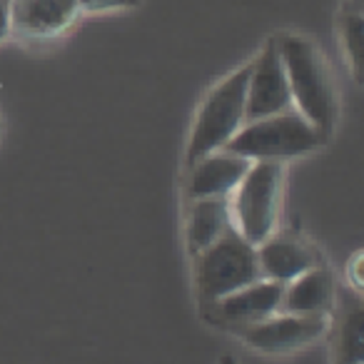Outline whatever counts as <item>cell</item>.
<instances>
[{
    "label": "cell",
    "mask_w": 364,
    "mask_h": 364,
    "mask_svg": "<svg viewBox=\"0 0 364 364\" xmlns=\"http://www.w3.org/2000/svg\"><path fill=\"white\" fill-rule=\"evenodd\" d=\"M282 58L292 105L327 140L337 122V90L327 60L309 38L297 33L274 36Z\"/></svg>",
    "instance_id": "1"
},
{
    "label": "cell",
    "mask_w": 364,
    "mask_h": 364,
    "mask_svg": "<svg viewBox=\"0 0 364 364\" xmlns=\"http://www.w3.org/2000/svg\"><path fill=\"white\" fill-rule=\"evenodd\" d=\"M247 77L250 63L230 73L225 80H220L213 90L205 95L203 105L198 107V115L190 127L188 147H185V167L195 160L210 155L215 150H223L240 127L247 122Z\"/></svg>",
    "instance_id": "2"
},
{
    "label": "cell",
    "mask_w": 364,
    "mask_h": 364,
    "mask_svg": "<svg viewBox=\"0 0 364 364\" xmlns=\"http://www.w3.org/2000/svg\"><path fill=\"white\" fill-rule=\"evenodd\" d=\"M324 137L299 115L297 110H282L257 120H247L225 150L237 152L247 160L289 162L324 145Z\"/></svg>",
    "instance_id": "3"
},
{
    "label": "cell",
    "mask_w": 364,
    "mask_h": 364,
    "mask_svg": "<svg viewBox=\"0 0 364 364\" xmlns=\"http://www.w3.org/2000/svg\"><path fill=\"white\" fill-rule=\"evenodd\" d=\"M195 259V294L198 304H213L215 299L225 294L237 292L245 284H252L262 279L257 264V250L250 245L237 228H230L215 240L203 252L193 255Z\"/></svg>",
    "instance_id": "4"
},
{
    "label": "cell",
    "mask_w": 364,
    "mask_h": 364,
    "mask_svg": "<svg viewBox=\"0 0 364 364\" xmlns=\"http://www.w3.org/2000/svg\"><path fill=\"white\" fill-rule=\"evenodd\" d=\"M284 190V165L269 160H255L247 175L235 190L232 220L237 232L250 245H262L277 230L279 205Z\"/></svg>",
    "instance_id": "5"
},
{
    "label": "cell",
    "mask_w": 364,
    "mask_h": 364,
    "mask_svg": "<svg viewBox=\"0 0 364 364\" xmlns=\"http://www.w3.org/2000/svg\"><path fill=\"white\" fill-rule=\"evenodd\" d=\"M327 327L329 314H297L279 309L259 322L240 327L237 334L245 347L259 354H292L327 337Z\"/></svg>",
    "instance_id": "6"
},
{
    "label": "cell",
    "mask_w": 364,
    "mask_h": 364,
    "mask_svg": "<svg viewBox=\"0 0 364 364\" xmlns=\"http://www.w3.org/2000/svg\"><path fill=\"white\" fill-rule=\"evenodd\" d=\"M282 282L262 277L257 282L240 287L237 292L215 299L213 304H205V307H200V312L210 322L237 332L240 327H247V324L259 322V319L279 312L282 309Z\"/></svg>",
    "instance_id": "7"
},
{
    "label": "cell",
    "mask_w": 364,
    "mask_h": 364,
    "mask_svg": "<svg viewBox=\"0 0 364 364\" xmlns=\"http://www.w3.org/2000/svg\"><path fill=\"white\" fill-rule=\"evenodd\" d=\"M292 107V92L284 75L282 58H279L277 43L269 38L259 55L250 60V77H247V120L267 117L274 112H282Z\"/></svg>",
    "instance_id": "8"
},
{
    "label": "cell",
    "mask_w": 364,
    "mask_h": 364,
    "mask_svg": "<svg viewBox=\"0 0 364 364\" xmlns=\"http://www.w3.org/2000/svg\"><path fill=\"white\" fill-rule=\"evenodd\" d=\"M77 0H11V33L26 41H53L75 26Z\"/></svg>",
    "instance_id": "9"
},
{
    "label": "cell",
    "mask_w": 364,
    "mask_h": 364,
    "mask_svg": "<svg viewBox=\"0 0 364 364\" xmlns=\"http://www.w3.org/2000/svg\"><path fill=\"white\" fill-rule=\"evenodd\" d=\"M252 160L230 150H215L185 167V198H232Z\"/></svg>",
    "instance_id": "10"
},
{
    "label": "cell",
    "mask_w": 364,
    "mask_h": 364,
    "mask_svg": "<svg viewBox=\"0 0 364 364\" xmlns=\"http://www.w3.org/2000/svg\"><path fill=\"white\" fill-rule=\"evenodd\" d=\"M255 250H257V264L262 277L282 284H287L289 279L302 274L304 269L322 264V257L317 255V250L309 247L304 240L287 232H277V230Z\"/></svg>",
    "instance_id": "11"
},
{
    "label": "cell",
    "mask_w": 364,
    "mask_h": 364,
    "mask_svg": "<svg viewBox=\"0 0 364 364\" xmlns=\"http://www.w3.org/2000/svg\"><path fill=\"white\" fill-rule=\"evenodd\" d=\"M334 322H329L327 334L332 339V359L342 364H357L364 359V304L362 292L352 287L347 294H334Z\"/></svg>",
    "instance_id": "12"
},
{
    "label": "cell",
    "mask_w": 364,
    "mask_h": 364,
    "mask_svg": "<svg viewBox=\"0 0 364 364\" xmlns=\"http://www.w3.org/2000/svg\"><path fill=\"white\" fill-rule=\"evenodd\" d=\"M334 294H337L334 274L324 264H314L284 284L282 309L297 314H329Z\"/></svg>",
    "instance_id": "13"
},
{
    "label": "cell",
    "mask_w": 364,
    "mask_h": 364,
    "mask_svg": "<svg viewBox=\"0 0 364 364\" xmlns=\"http://www.w3.org/2000/svg\"><path fill=\"white\" fill-rule=\"evenodd\" d=\"M235 225L230 198H195L188 200L185 218V242L188 252L198 255L215 242L225 230Z\"/></svg>",
    "instance_id": "14"
},
{
    "label": "cell",
    "mask_w": 364,
    "mask_h": 364,
    "mask_svg": "<svg viewBox=\"0 0 364 364\" xmlns=\"http://www.w3.org/2000/svg\"><path fill=\"white\" fill-rule=\"evenodd\" d=\"M337 38L352 77L362 82V46H364V8L362 0H344L337 16Z\"/></svg>",
    "instance_id": "15"
},
{
    "label": "cell",
    "mask_w": 364,
    "mask_h": 364,
    "mask_svg": "<svg viewBox=\"0 0 364 364\" xmlns=\"http://www.w3.org/2000/svg\"><path fill=\"white\" fill-rule=\"evenodd\" d=\"M82 11L87 13H105V11H132L140 8L142 0H77Z\"/></svg>",
    "instance_id": "16"
},
{
    "label": "cell",
    "mask_w": 364,
    "mask_h": 364,
    "mask_svg": "<svg viewBox=\"0 0 364 364\" xmlns=\"http://www.w3.org/2000/svg\"><path fill=\"white\" fill-rule=\"evenodd\" d=\"M347 269H349V274H347L349 287H352L354 292H362V252H354V257L349 259Z\"/></svg>",
    "instance_id": "17"
},
{
    "label": "cell",
    "mask_w": 364,
    "mask_h": 364,
    "mask_svg": "<svg viewBox=\"0 0 364 364\" xmlns=\"http://www.w3.org/2000/svg\"><path fill=\"white\" fill-rule=\"evenodd\" d=\"M11 33V0H0V43L6 41Z\"/></svg>",
    "instance_id": "18"
},
{
    "label": "cell",
    "mask_w": 364,
    "mask_h": 364,
    "mask_svg": "<svg viewBox=\"0 0 364 364\" xmlns=\"http://www.w3.org/2000/svg\"><path fill=\"white\" fill-rule=\"evenodd\" d=\"M0 135H3V120H0Z\"/></svg>",
    "instance_id": "19"
}]
</instances>
